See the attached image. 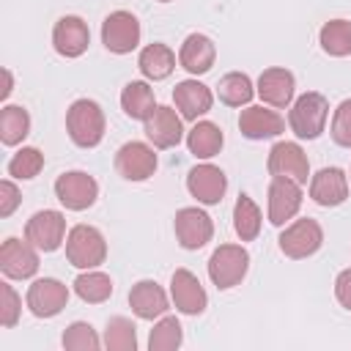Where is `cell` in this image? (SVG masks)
Listing matches in <instances>:
<instances>
[{
	"label": "cell",
	"instance_id": "cell-13",
	"mask_svg": "<svg viewBox=\"0 0 351 351\" xmlns=\"http://www.w3.org/2000/svg\"><path fill=\"white\" fill-rule=\"evenodd\" d=\"M115 170L126 181H145L156 170V154H154L151 145H145L140 140L123 143L118 148V154H115Z\"/></svg>",
	"mask_w": 351,
	"mask_h": 351
},
{
	"label": "cell",
	"instance_id": "cell-33",
	"mask_svg": "<svg viewBox=\"0 0 351 351\" xmlns=\"http://www.w3.org/2000/svg\"><path fill=\"white\" fill-rule=\"evenodd\" d=\"M104 348L107 351H134L137 348V326L123 315L110 318L107 329H104Z\"/></svg>",
	"mask_w": 351,
	"mask_h": 351
},
{
	"label": "cell",
	"instance_id": "cell-17",
	"mask_svg": "<svg viewBox=\"0 0 351 351\" xmlns=\"http://www.w3.org/2000/svg\"><path fill=\"white\" fill-rule=\"evenodd\" d=\"M90 44V30L80 16H60L52 27V47L63 58H80Z\"/></svg>",
	"mask_w": 351,
	"mask_h": 351
},
{
	"label": "cell",
	"instance_id": "cell-35",
	"mask_svg": "<svg viewBox=\"0 0 351 351\" xmlns=\"http://www.w3.org/2000/svg\"><path fill=\"white\" fill-rule=\"evenodd\" d=\"M41 167H44V154L38 151V148H19L11 159H8V176H14V178H22V181H27V178H36L38 173H41Z\"/></svg>",
	"mask_w": 351,
	"mask_h": 351
},
{
	"label": "cell",
	"instance_id": "cell-14",
	"mask_svg": "<svg viewBox=\"0 0 351 351\" xmlns=\"http://www.w3.org/2000/svg\"><path fill=\"white\" fill-rule=\"evenodd\" d=\"M186 189L189 195L203 203V206H217L222 197H225V189H228V176L217 167V165H195L186 176Z\"/></svg>",
	"mask_w": 351,
	"mask_h": 351
},
{
	"label": "cell",
	"instance_id": "cell-4",
	"mask_svg": "<svg viewBox=\"0 0 351 351\" xmlns=\"http://www.w3.org/2000/svg\"><path fill=\"white\" fill-rule=\"evenodd\" d=\"M247 269H250V252L241 244H219L208 258V277L219 291L239 285Z\"/></svg>",
	"mask_w": 351,
	"mask_h": 351
},
{
	"label": "cell",
	"instance_id": "cell-15",
	"mask_svg": "<svg viewBox=\"0 0 351 351\" xmlns=\"http://www.w3.org/2000/svg\"><path fill=\"white\" fill-rule=\"evenodd\" d=\"M0 269L11 280H27L38 271V252L25 239H5L0 247Z\"/></svg>",
	"mask_w": 351,
	"mask_h": 351
},
{
	"label": "cell",
	"instance_id": "cell-42",
	"mask_svg": "<svg viewBox=\"0 0 351 351\" xmlns=\"http://www.w3.org/2000/svg\"><path fill=\"white\" fill-rule=\"evenodd\" d=\"M159 3H170V0H159Z\"/></svg>",
	"mask_w": 351,
	"mask_h": 351
},
{
	"label": "cell",
	"instance_id": "cell-22",
	"mask_svg": "<svg viewBox=\"0 0 351 351\" xmlns=\"http://www.w3.org/2000/svg\"><path fill=\"white\" fill-rule=\"evenodd\" d=\"M293 88H296L293 74H291L288 69L271 66V69H266V71L258 77L255 93H258L266 104H271V107H288V104L293 101Z\"/></svg>",
	"mask_w": 351,
	"mask_h": 351
},
{
	"label": "cell",
	"instance_id": "cell-3",
	"mask_svg": "<svg viewBox=\"0 0 351 351\" xmlns=\"http://www.w3.org/2000/svg\"><path fill=\"white\" fill-rule=\"evenodd\" d=\"M66 258L77 269H96L107 258V241L93 225H74L66 236Z\"/></svg>",
	"mask_w": 351,
	"mask_h": 351
},
{
	"label": "cell",
	"instance_id": "cell-31",
	"mask_svg": "<svg viewBox=\"0 0 351 351\" xmlns=\"http://www.w3.org/2000/svg\"><path fill=\"white\" fill-rule=\"evenodd\" d=\"M233 228L241 241H252L261 233V208L250 195H239L233 206Z\"/></svg>",
	"mask_w": 351,
	"mask_h": 351
},
{
	"label": "cell",
	"instance_id": "cell-23",
	"mask_svg": "<svg viewBox=\"0 0 351 351\" xmlns=\"http://www.w3.org/2000/svg\"><path fill=\"white\" fill-rule=\"evenodd\" d=\"M217 60V47L208 36L203 33H189L178 49V63L189 74H206Z\"/></svg>",
	"mask_w": 351,
	"mask_h": 351
},
{
	"label": "cell",
	"instance_id": "cell-2",
	"mask_svg": "<svg viewBox=\"0 0 351 351\" xmlns=\"http://www.w3.org/2000/svg\"><path fill=\"white\" fill-rule=\"evenodd\" d=\"M326 118H329V101H326V96L318 93V90H307V93H302L291 104L288 126H291V132L299 140H315L324 132Z\"/></svg>",
	"mask_w": 351,
	"mask_h": 351
},
{
	"label": "cell",
	"instance_id": "cell-21",
	"mask_svg": "<svg viewBox=\"0 0 351 351\" xmlns=\"http://www.w3.org/2000/svg\"><path fill=\"white\" fill-rule=\"evenodd\" d=\"M173 101H176V110L181 112V118L186 121H197L200 115H206L214 104V93L208 85L197 82V80H184L176 85L173 90Z\"/></svg>",
	"mask_w": 351,
	"mask_h": 351
},
{
	"label": "cell",
	"instance_id": "cell-29",
	"mask_svg": "<svg viewBox=\"0 0 351 351\" xmlns=\"http://www.w3.org/2000/svg\"><path fill=\"white\" fill-rule=\"evenodd\" d=\"M321 49L332 58H346L351 55V22L348 19H332L321 27L318 33Z\"/></svg>",
	"mask_w": 351,
	"mask_h": 351
},
{
	"label": "cell",
	"instance_id": "cell-36",
	"mask_svg": "<svg viewBox=\"0 0 351 351\" xmlns=\"http://www.w3.org/2000/svg\"><path fill=\"white\" fill-rule=\"evenodd\" d=\"M104 340H99L96 329L85 321H74L66 332H63V348L69 351H96Z\"/></svg>",
	"mask_w": 351,
	"mask_h": 351
},
{
	"label": "cell",
	"instance_id": "cell-7",
	"mask_svg": "<svg viewBox=\"0 0 351 351\" xmlns=\"http://www.w3.org/2000/svg\"><path fill=\"white\" fill-rule=\"evenodd\" d=\"M25 239L41 252H55L66 239V217L55 208L36 211L25 225Z\"/></svg>",
	"mask_w": 351,
	"mask_h": 351
},
{
	"label": "cell",
	"instance_id": "cell-37",
	"mask_svg": "<svg viewBox=\"0 0 351 351\" xmlns=\"http://www.w3.org/2000/svg\"><path fill=\"white\" fill-rule=\"evenodd\" d=\"M19 313H22V299L16 296V291L8 282H0V324L5 329L16 326Z\"/></svg>",
	"mask_w": 351,
	"mask_h": 351
},
{
	"label": "cell",
	"instance_id": "cell-24",
	"mask_svg": "<svg viewBox=\"0 0 351 351\" xmlns=\"http://www.w3.org/2000/svg\"><path fill=\"white\" fill-rule=\"evenodd\" d=\"M129 304H132V313L143 321H154L167 313V296L154 280H140L137 285H132Z\"/></svg>",
	"mask_w": 351,
	"mask_h": 351
},
{
	"label": "cell",
	"instance_id": "cell-18",
	"mask_svg": "<svg viewBox=\"0 0 351 351\" xmlns=\"http://www.w3.org/2000/svg\"><path fill=\"white\" fill-rule=\"evenodd\" d=\"M145 137L156 145V148H173L181 143L184 137V126H181V112H176L173 107H162L156 104V110L148 115L145 121Z\"/></svg>",
	"mask_w": 351,
	"mask_h": 351
},
{
	"label": "cell",
	"instance_id": "cell-10",
	"mask_svg": "<svg viewBox=\"0 0 351 351\" xmlns=\"http://www.w3.org/2000/svg\"><path fill=\"white\" fill-rule=\"evenodd\" d=\"M302 208V184L282 178V176H271L269 184V222L271 225H285L288 219H293Z\"/></svg>",
	"mask_w": 351,
	"mask_h": 351
},
{
	"label": "cell",
	"instance_id": "cell-26",
	"mask_svg": "<svg viewBox=\"0 0 351 351\" xmlns=\"http://www.w3.org/2000/svg\"><path fill=\"white\" fill-rule=\"evenodd\" d=\"M121 107L132 121H148V115L156 110V99H154V88L143 80H132L123 93H121Z\"/></svg>",
	"mask_w": 351,
	"mask_h": 351
},
{
	"label": "cell",
	"instance_id": "cell-38",
	"mask_svg": "<svg viewBox=\"0 0 351 351\" xmlns=\"http://www.w3.org/2000/svg\"><path fill=\"white\" fill-rule=\"evenodd\" d=\"M332 140L343 148H351V99L340 101L332 118Z\"/></svg>",
	"mask_w": 351,
	"mask_h": 351
},
{
	"label": "cell",
	"instance_id": "cell-12",
	"mask_svg": "<svg viewBox=\"0 0 351 351\" xmlns=\"http://www.w3.org/2000/svg\"><path fill=\"white\" fill-rule=\"evenodd\" d=\"M69 304V288L55 277H41L27 288V307L36 318H55Z\"/></svg>",
	"mask_w": 351,
	"mask_h": 351
},
{
	"label": "cell",
	"instance_id": "cell-39",
	"mask_svg": "<svg viewBox=\"0 0 351 351\" xmlns=\"http://www.w3.org/2000/svg\"><path fill=\"white\" fill-rule=\"evenodd\" d=\"M16 206H19V189H16V184L8 181V178L0 181V217L3 219L11 217Z\"/></svg>",
	"mask_w": 351,
	"mask_h": 351
},
{
	"label": "cell",
	"instance_id": "cell-27",
	"mask_svg": "<svg viewBox=\"0 0 351 351\" xmlns=\"http://www.w3.org/2000/svg\"><path fill=\"white\" fill-rule=\"evenodd\" d=\"M225 137H222V129L211 121H195V126L189 129L186 134V145H189V154L197 156V159H211L219 154Z\"/></svg>",
	"mask_w": 351,
	"mask_h": 351
},
{
	"label": "cell",
	"instance_id": "cell-11",
	"mask_svg": "<svg viewBox=\"0 0 351 351\" xmlns=\"http://www.w3.org/2000/svg\"><path fill=\"white\" fill-rule=\"evenodd\" d=\"M173 228H176V239H178V244H181L184 250H200V247H206V244L211 241V236H214V222H211V217H208L206 211L195 208V206L181 208V211L176 214Z\"/></svg>",
	"mask_w": 351,
	"mask_h": 351
},
{
	"label": "cell",
	"instance_id": "cell-5",
	"mask_svg": "<svg viewBox=\"0 0 351 351\" xmlns=\"http://www.w3.org/2000/svg\"><path fill=\"white\" fill-rule=\"evenodd\" d=\"M277 241H280L282 255H288V258H293V261H302V258H310L313 252L321 250V244H324V230H321V225H318L315 219L304 217V219L291 222V225L280 233Z\"/></svg>",
	"mask_w": 351,
	"mask_h": 351
},
{
	"label": "cell",
	"instance_id": "cell-6",
	"mask_svg": "<svg viewBox=\"0 0 351 351\" xmlns=\"http://www.w3.org/2000/svg\"><path fill=\"white\" fill-rule=\"evenodd\" d=\"M55 197L69 208V211H82L90 208L99 197V184L93 176L82 173V170H69L63 176H58L55 181Z\"/></svg>",
	"mask_w": 351,
	"mask_h": 351
},
{
	"label": "cell",
	"instance_id": "cell-19",
	"mask_svg": "<svg viewBox=\"0 0 351 351\" xmlns=\"http://www.w3.org/2000/svg\"><path fill=\"white\" fill-rule=\"evenodd\" d=\"M239 129L247 140H269V137H277L285 132V121L280 112L274 110H266V107H244L241 115H239Z\"/></svg>",
	"mask_w": 351,
	"mask_h": 351
},
{
	"label": "cell",
	"instance_id": "cell-20",
	"mask_svg": "<svg viewBox=\"0 0 351 351\" xmlns=\"http://www.w3.org/2000/svg\"><path fill=\"white\" fill-rule=\"evenodd\" d=\"M310 197L318 206H340L348 197V176L340 167H321L310 178Z\"/></svg>",
	"mask_w": 351,
	"mask_h": 351
},
{
	"label": "cell",
	"instance_id": "cell-25",
	"mask_svg": "<svg viewBox=\"0 0 351 351\" xmlns=\"http://www.w3.org/2000/svg\"><path fill=\"white\" fill-rule=\"evenodd\" d=\"M137 66H140V71H143L145 80H154L156 82V80L170 77V71L176 69V55H173V49L167 44L154 41V44H148V47L140 49Z\"/></svg>",
	"mask_w": 351,
	"mask_h": 351
},
{
	"label": "cell",
	"instance_id": "cell-41",
	"mask_svg": "<svg viewBox=\"0 0 351 351\" xmlns=\"http://www.w3.org/2000/svg\"><path fill=\"white\" fill-rule=\"evenodd\" d=\"M3 77H5V88L0 90V99H8V93H11V71L5 69V71H3Z\"/></svg>",
	"mask_w": 351,
	"mask_h": 351
},
{
	"label": "cell",
	"instance_id": "cell-8",
	"mask_svg": "<svg viewBox=\"0 0 351 351\" xmlns=\"http://www.w3.org/2000/svg\"><path fill=\"white\" fill-rule=\"evenodd\" d=\"M266 167L271 176H282V178H291L296 184H307V178H310L307 154L302 151L299 143H291V140H280L271 145Z\"/></svg>",
	"mask_w": 351,
	"mask_h": 351
},
{
	"label": "cell",
	"instance_id": "cell-32",
	"mask_svg": "<svg viewBox=\"0 0 351 351\" xmlns=\"http://www.w3.org/2000/svg\"><path fill=\"white\" fill-rule=\"evenodd\" d=\"M217 93H219V101H225V104H230V107H241V104H247V101L252 99L255 88H252V80H250L247 74L230 71V74H225V77L219 80Z\"/></svg>",
	"mask_w": 351,
	"mask_h": 351
},
{
	"label": "cell",
	"instance_id": "cell-9",
	"mask_svg": "<svg viewBox=\"0 0 351 351\" xmlns=\"http://www.w3.org/2000/svg\"><path fill=\"white\" fill-rule=\"evenodd\" d=\"M101 44L115 55H126V52L137 49V44H140L137 16L129 11H112L101 22Z\"/></svg>",
	"mask_w": 351,
	"mask_h": 351
},
{
	"label": "cell",
	"instance_id": "cell-40",
	"mask_svg": "<svg viewBox=\"0 0 351 351\" xmlns=\"http://www.w3.org/2000/svg\"><path fill=\"white\" fill-rule=\"evenodd\" d=\"M335 296H337V302L346 310H351V269H343L337 274V280H335Z\"/></svg>",
	"mask_w": 351,
	"mask_h": 351
},
{
	"label": "cell",
	"instance_id": "cell-1",
	"mask_svg": "<svg viewBox=\"0 0 351 351\" xmlns=\"http://www.w3.org/2000/svg\"><path fill=\"white\" fill-rule=\"evenodd\" d=\"M66 129L74 145L96 148L104 137V112L93 99H77L66 110Z\"/></svg>",
	"mask_w": 351,
	"mask_h": 351
},
{
	"label": "cell",
	"instance_id": "cell-30",
	"mask_svg": "<svg viewBox=\"0 0 351 351\" xmlns=\"http://www.w3.org/2000/svg\"><path fill=\"white\" fill-rule=\"evenodd\" d=\"M30 132V115L19 104H5L0 110V140L5 145H16Z\"/></svg>",
	"mask_w": 351,
	"mask_h": 351
},
{
	"label": "cell",
	"instance_id": "cell-28",
	"mask_svg": "<svg viewBox=\"0 0 351 351\" xmlns=\"http://www.w3.org/2000/svg\"><path fill=\"white\" fill-rule=\"evenodd\" d=\"M74 293L88 302V304H101L112 296V280L104 274V271H93V269H85L77 280H74Z\"/></svg>",
	"mask_w": 351,
	"mask_h": 351
},
{
	"label": "cell",
	"instance_id": "cell-34",
	"mask_svg": "<svg viewBox=\"0 0 351 351\" xmlns=\"http://www.w3.org/2000/svg\"><path fill=\"white\" fill-rule=\"evenodd\" d=\"M181 340H184V332H181L178 318L176 315H162L154 324L151 335H148V348L151 351H173V348L181 346Z\"/></svg>",
	"mask_w": 351,
	"mask_h": 351
},
{
	"label": "cell",
	"instance_id": "cell-16",
	"mask_svg": "<svg viewBox=\"0 0 351 351\" xmlns=\"http://www.w3.org/2000/svg\"><path fill=\"white\" fill-rule=\"evenodd\" d=\"M170 296L178 313L184 315H200L208 304V296L200 285V280L189 269H176L170 277Z\"/></svg>",
	"mask_w": 351,
	"mask_h": 351
}]
</instances>
